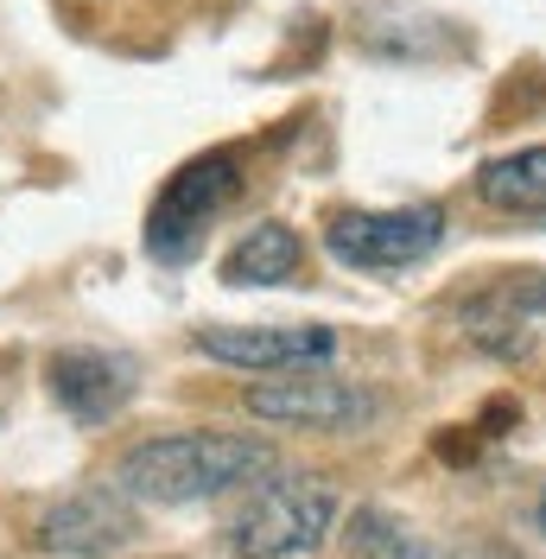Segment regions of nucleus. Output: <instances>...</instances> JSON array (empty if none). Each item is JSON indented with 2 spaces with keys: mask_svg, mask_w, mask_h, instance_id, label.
I'll return each mask as SVG.
<instances>
[{
  "mask_svg": "<svg viewBox=\"0 0 546 559\" xmlns=\"http://www.w3.org/2000/svg\"><path fill=\"white\" fill-rule=\"evenodd\" d=\"M273 464H280V452L254 432H166V439H140L115 464V489L128 502L185 509V502H210L223 489L261 484Z\"/></svg>",
  "mask_w": 546,
  "mask_h": 559,
  "instance_id": "obj_1",
  "label": "nucleus"
},
{
  "mask_svg": "<svg viewBox=\"0 0 546 559\" xmlns=\"http://www.w3.org/2000/svg\"><path fill=\"white\" fill-rule=\"evenodd\" d=\"M337 522V489L311 471H268L248 484V502L229 522V554L236 559H306L324 547Z\"/></svg>",
  "mask_w": 546,
  "mask_h": 559,
  "instance_id": "obj_2",
  "label": "nucleus"
},
{
  "mask_svg": "<svg viewBox=\"0 0 546 559\" xmlns=\"http://www.w3.org/2000/svg\"><path fill=\"white\" fill-rule=\"evenodd\" d=\"M236 191H241V153L236 146H216V153H198L191 166H178V173L166 178L153 216H146V254L166 261V267L191 261V254L204 248V229L236 204Z\"/></svg>",
  "mask_w": 546,
  "mask_h": 559,
  "instance_id": "obj_3",
  "label": "nucleus"
},
{
  "mask_svg": "<svg viewBox=\"0 0 546 559\" xmlns=\"http://www.w3.org/2000/svg\"><path fill=\"white\" fill-rule=\"evenodd\" d=\"M444 242V210L439 204H401V210H337L324 223L331 261L356 274H401L426 261Z\"/></svg>",
  "mask_w": 546,
  "mask_h": 559,
  "instance_id": "obj_4",
  "label": "nucleus"
},
{
  "mask_svg": "<svg viewBox=\"0 0 546 559\" xmlns=\"http://www.w3.org/2000/svg\"><path fill=\"white\" fill-rule=\"evenodd\" d=\"M248 414L268 419V426H299V432H356L381 414V401L369 388L337 382L324 369H299L286 382H254L248 394Z\"/></svg>",
  "mask_w": 546,
  "mask_h": 559,
  "instance_id": "obj_5",
  "label": "nucleus"
},
{
  "mask_svg": "<svg viewBox=\"0 0 546 559\" xmlns=\"http://www.w3.org/2000/svg\"><path fill=\"white\" fill-rule=\"evenodd\" d=\"M198 349L210 362L254 369V376H299L337 356V331L331 324H204Z\"/></svg>",
  "mask_w": 546,
  "mask_h": 559,
  "instance_id": "obj_6",
  "label": "nucleus"
},
{
  "mask_svg": "<svg viewBox=\"0 0 546 559\" xmlns=\"http://www.w3.org/2000/svg\"><path fill=\"white\" fill-rule=\"evenodd\" d=\"M134 534H140L134 502L115 484H96V489H76L64 502H51L33 527V547L38 554H58V559H108L115 547H128Z\"/></svg>",
  "mask_w": 546,
  "mask_h": 559,
  "instance_id": "obj_7",
  "label": "nucleus"
},
{
  "mask_svg": "<svg viewBox=\"0 0 546 559\" xmlns=\"http://www.w3.org/2000/svg\"><path fill=\"white\" fill-rule=\"evenodd\" d=\"M45 388L76 426H108L134 401V362L108 349H58L45 362Z\"/></svg>",
  "mask_w": 546,
  "mask_h": 559,
  "instance_id": "obj_8",
  "label": "nucleus"
},
{
  "mask_svg": "<svg viewBox=\"0 0 546 559\" xmlns=\"http://www.w3.org/2000/svg\"><path fill=\"white\" fill-rule=\"evenodd\" d=\"M299 261H306V242L286 223H254L223 254V286H286V280H299Z\"/></svg>",
  "mask_w": 546,
  "mask_h": 559,
  "instance_id": "obj_9",
  "label": "nucleus"
},
{
  "mask_svg": "<svg viewBox=\"0 0 546 559\" xmlns=\"http://www.w3.org/2000/svg\"><path fill=\"white\" fill-rule=\"evenodd\" d=\"M477 198L496 216H546V146L502 153L477 173Z\"/></svg>",
  "mask_w": 546,
  "mask_h": 559,
  "instance_id": "obj_10",
  "label": "nucleus"
},
{
  "mask_svg": "<svg viewBox=\"0 0 546 559\" xmlns=\"http://www.w3.org/2000/svg\"><path fill=\"white\" fill-rule=\"evenodd\" d=\"M464 337L483 344L489 356H527V349H534V337L521 331V312L509 306V293H483V299H471V306H464Z\"/></svg>",
  "mask_w": 546,
  "mask_h": 559,
  "instance_id": "obj_11",
  "label": "nucleus"
},
{
  "mask_svg": "<svg viewBox=\"0 0 546 559\" xmlns=\"http://www.w3.org/2000/svg\"><path fill=\"white\" fill-rule=\"evenodd\" d=\"M509 306L521 318H546V274H527L521 286H509Z\"/></svg>",
  "mask_w": 546,
  "mask_h": 559,
  "instance_id": "obj_12",
  "label": "nucleus"
},
{
  "mask_svg": "<svg viewBox=\"0 0 546 559\" xmlns=\"http://www.w3.org/2000/svg\"><path fill=\"white\" fill-rule=\"evenodd\" d=\"M401 559H444V554H432V547H401Z\"/></svg>",
  "mask_w": 546,
  "mask_h": 559,
  "instance_id": "obj_13",
  "label": "nucleus"
},
{
  "mask_svg": "<svg viewBox=\"0 0 546 559\" xmlns=\"http://www.w3.org/2000/svg\"><path fill=\"white\" fill-rule=\"evenodd\" d=\"M534 522H541V534H546V496H541V509H534Z\"/></svg>",
  "mask_w": 546,
  "mask_h": 559,
  "instance_id": "obj_14",
  "label": "nucleus"
}]
</instances>
